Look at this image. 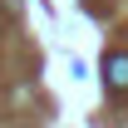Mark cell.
Instances as JSON below:
<instances>
[{
	"mask_svg": "<svg viewBox=\"0 0 128 128\" xmlns=\"http://www.w3.org/2000/svg\"><path fill=\"white\" fill-rule=\"evenodd\" d=\"M104 84L113 94H128V54H108L104 59Z\"/></svg>",
	"mask_w": 128,
	"mask_h": 128,
	"instance_id": "6da1fadb",
	"label": "cell"
}]
</instances>
